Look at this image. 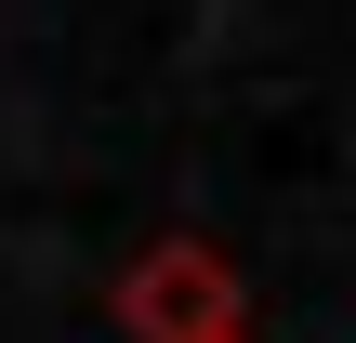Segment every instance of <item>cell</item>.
Returning a JSON list of instances; mask_svg holds the SVG:
<instances>
[{"instance_id": "obj_1", "label": "cell", "mask_w": 356, "mask_h": 343, "mask_svg": "<svg viewBox=\"0 0 356 343\" xmlns=\"http://www.w3.org/2000/svg\"><path fill=\"white\" fill-rule=\"evenodd\" d=\"M106 317L132 343H238L251 330V278H238V251H211V238H145V251L119 264Z\"/></svg>"}, {"instance_id": "obj_2", "label": "cell", "mask_w": 356, "mask_h": 343, "mask_svg": "<svg viewBox=\"0 0 356 343\" xmlns=\"http://www.w3.org/2000/svg\"><path fill=\"white\" fill-rule=\"evenodd\" d=\"M238 343H251V330H238Z\"/></svg>"}]
</instances>
